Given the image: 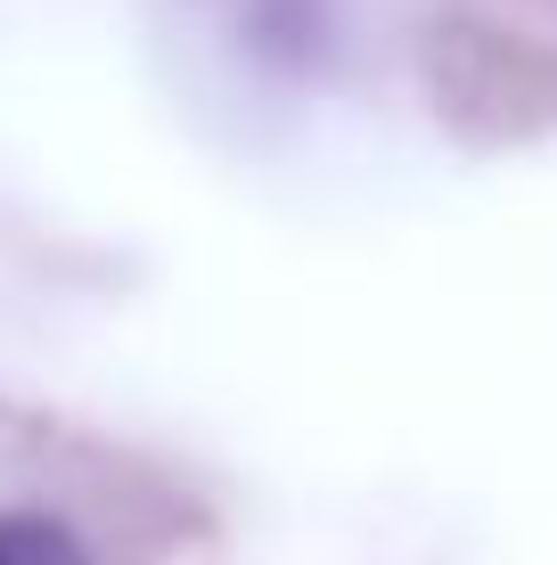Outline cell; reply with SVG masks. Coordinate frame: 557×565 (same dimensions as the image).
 I'll return each mask as SVG.
<instances>
[{"label":"cell","instance_id":"6da1fadb","mask_svg":"<svg viewBox=\"0 0 557 565\" xmlns=\"http://www.w3.org/2000/svg\"><path fill=\"white\" fill-rule=\"evenodd\" d=\"M0 565H90V550L57 516L17 509V516H0Z\"/></svg>","mask_w":557,"mask_h":565}]
</instances>
